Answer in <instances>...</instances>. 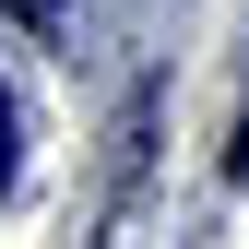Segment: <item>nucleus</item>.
I'll return each mask as SVG.
<instances>
[{
    "mask_svg": "<svg viewBox=\"0 0 249 249\" xmlns=\"http://www.w3.org/2000/svg\"><path fill=\"white\" fill-rule=\"evenodd\" d=\"M0 12H12V24H48V12H59V0H0Z\"/></svg>",
    "mask_w": 249,
    "mask_h": 249,
    "instance_id": "nucleus-3",
    "label": "nucleus"
},
{
    "mask_svg": "<svg viewBox=\"0 0 249 249\" xmlns=\"http://www.w3.org/2000/svg\"><path fill=\"white\" fill-rule=\"evenodd\" d=\"M226 178H249V107H237V142H226Z\"/></svg>",
    "mask_w": 249,
    "mask_h": 249,
    "instance_id": "nucleus-2",
    "label": "nucleus"
},
{
    "mask_svg": "<svg viewBox=\"0 0 249 249\" xmlns=\"http://www.w3.org/2000/svg\"><path fill=\"white\" fill-rule=\"evenodd\" d=\"M12 142H24V107H12V83H0V190H12V166H24Z\"/></svg>",
    "mask_w": 249,
    "mask_h": 249,
    "instance_id": "nucleus-1",
    "label": "nucleus"
}]
</instances>
